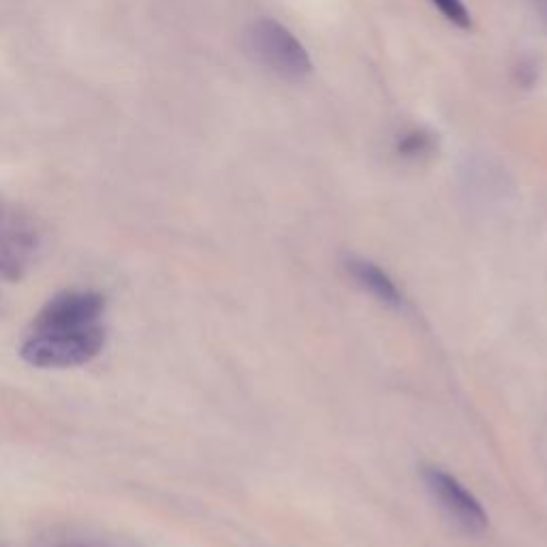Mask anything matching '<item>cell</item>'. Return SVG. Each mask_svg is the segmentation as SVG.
Listing matches in <instances>:
<instances>
[{
  "label": "cell",
  "mask_w": 547,
  "mask_h": 547,
  "mask_svg": "<svg viewBox=\"0 0 547 547\" xmlns=\"http://www.w3.org/2000/svg\"><path fill=\"white\" fill-rule=\"evenodd\" d=\"M248 54L280 80L302 82L312 73V60L304 43L272 18H261L246 30Z\"/></svg>",
  "instance_id": "6da1fadb"
},
{
  "label": "cell",
  "mask_w": 547,
  "mask_h": 547,
  "mask_svg": "<svg viewBox=\"0 0 547 547\" xmlns=\"http://www.w3.org/2000/svg\"><path fill=\"white\" fill-rule=\"evenodd\" d=\"M105 347L101 325L77 327V330H35L20 349L26 364L35 368H71L95 359Z\"/></svg>",
  "instance_id": "7a4b0ae2"
},
{
  "label": "cell",
  "mask_w": 547,
  "mask_h": 547,
  "mask_svg": "<svg viewBox=\"0 0 547 547\" xmlns=\"http://www.w3.org/2000/svg\"><path fill=\"white\" fill-rule=\"evenodd\" d=\"M424 481L436 503L468 535H481L488 528L490 520L486 509L456 477L443 471V468L428 466L424 468Z\"/></svg>",
  "instance_id": "3957f363"
},
{
  "label": "cell",
  "mask_w": 547,
  "mask_h": 547,
  "mask_svg": "<svg viewBox=\"0 0 547 547\" xmlns=\"http://www.w3.org/2000/svg\"><path fill=\"white\" fill-rule=\"evenodd\" d=\"M105 300L95 291L58 293L41 308L35 319V330H77L95 325L103 315Z\"/></svg>",
  "instance_id": "277c9868"
},
{
  "label": "cell",
  "mask_w": 547,
  "mask_h": 547,
  "mask_svg": "<svg viewBox=\"0 0 547 547\" xmlns=\"http://www.w3.org/2000/svg\"><path fill=\"white\" fill-rule=\"evenodd\" d=\"M347 272L357 280L359 287L374 295L381 304L389 308L404 306V295L394 283V278L383 272L377 263L366 261L362 257H349Z\"/></svg>",
  "instance_id": "5b68a950"
},
{
  "label": "cell",
  "mask_w": 547,
  "mask_h": 547,
  "mask_svg": "<svg viewBox=\"0 0 547 547\" xmlns=\"http://www.w3.org/2000/svg\"><path fill=\"white\" fill-rule=\"evenodd\" d=\"M436 148V139L430 131L426 129H411L398 137L396 142V152L402 156V159H424V156L432 154Z\"/></svg>",
  "instance_id": "8992f818"
},
{
  "label": "cell",
  "mask_w": 547,
  "mask_h": 547,
  "mask_svg": "<svg viewBox=\"0 0 547 547\" xmlns=\"http://www.w3.org/2000/svg\"><path fill=\"white\" fill-rule=\"evenodd\" d=\"M432 5L439 9L451 24H456L458 28L468 30L473 26L471 11H468V7L464 5V0H432Z\"/></svg>",
  "instance_id": "52a82bcc"
}]
</instances>
